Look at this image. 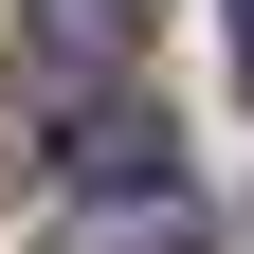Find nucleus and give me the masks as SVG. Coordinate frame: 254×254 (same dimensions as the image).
I'll list each match as a JSON object with an SVG mask.
<instances>
[{"mask_svg":"<svg viewBox=\"0 0 254 254\" xmlns=\"http://www.w3.org/2000/svg\"><path fill=\"white\" fill-rule=\"evenodd\" d=\"M55 254H218V218L182 200V164H164V182H91V200L55 218Z\"/></svg>","mask_w":254,"mask_h":254,"instance_id":"1","label":"nucleus"},{"mask_svg":"<svg viewBox=\"0 0 254 254\" xmlns=\"http://www.w3.org/2000/svg\"><path fill=\"white\" fill-rule=\"evenodd\" d=\"M18 37H37L55 73H127V55H145V0H18Z\"/></svg>","mask_w":254,"mask_h":254,"instance_id":"2","label":"nucleus"},{"mask_svg":"<svg viewBox=\"0 0 254 254\" xmlns=\"http://www.w3.org/2000/svg\"><path fill=\"white\" fill-rule=\"evenodd\" d=\"M73 182H164V109L91 91V109H73Z\"/></svg>","mask_w":254,"mask_h":254,"instance_id":"3","label":"nucleus"},{"mask_svg":"<svg viewBox=\"0 0 254 254\" xmlns=\"http://www.w3.org/2000/svg\"><path fill=\"white\" fill-rule=\"evenodd\" d=\"M236 91H254V0H236Z\"/></svg>","mask_w":254,"mask_h":254,"instance_id":"4","label":"nucleus"}]
</instances>
